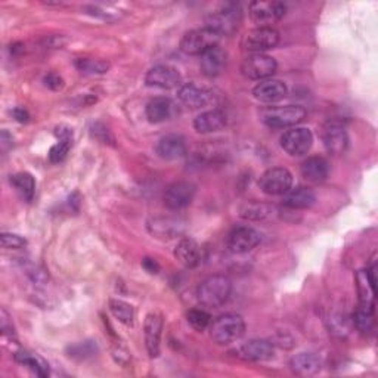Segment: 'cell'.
<instances>
[{
  "label": "cell",
  "instance_id": "cell-1",
  "mask_svg": "<svg viewBox=\"0 0 378 378\" xmlns=\"http://www.w3.org/2000/svg\"><path fill=\"white\" fill-rule=\"evenodd\" d=\"M232 293V282L225 275H213L204 280L197 290V299L205 307H220Z\"/></svg>",
  "mask_w": 378,
  "mask_h": 378
},
{
  "label": "cell",
  "instance_id": "cell-2",
  "mask_svg": "<svg viewBox=\"0 0 378 378\" xmlns=\"http://www.w3.org/2000/svg\"><path fill=\"white\" fill-rule=\"evenodd\" d=\"M246 333V322L243 316L227 314L219 316L210 326V336L217 345H231L241 338Z\"/></svg>",
  "mask_w": 378,
  "mask_h": 378
},
{
  "label": "cell",
  "instance_id": "cell-3",
  "mask_svg": "<svg viewBox=\"0 0 378 378\" xmlns=\"http://www.w3.org/2000/svg\"><path fill=\"white\" fill-rule=\"evenodd\" d=\"M222 36L209 27L195 28L185 33L181 40V49L186 55H202L207 50L219 46Z\"/></svg>",
  "mask_w": 378,
  "mask_h": 378
},
{
  "label": "cell",
  "instance_id": "cell-4",
  "mask_svg": "<svg viewBox=\"0 0 378 378\" xmlns=\"http://www.w3.org/2000/svg\"><path fill=\"white\" fill-rule=\"evenodd\" d=\"M241 8L235 4H227L219 11L212 12L205 27L214 30L220 36H231V34L238 30V25L241 23Z\"/></svg>",
  "mask_w": 378,
  "mask_h": 378
},
{
  "label": "cell",
  "instance_id": "cell-5",
  "mask_svg": "<svg viewBox=\"0 0 378 378\" xmlns=\"http://www.w3.org/2000/svg\"><path fill=\"white\" fill-rule=\"evenodd\" d=\"M306 118V110L300 105H287L269 108L262 114L263 123L272 129L293 127Z\"/></svg>",
  "mask_w": 378,
  "mask_h": 378
},
{
  "label": "cell",
  "instance_id": "cell-6",
  "mask_svg": "<svg viewBox=\"0 0 378 378\" xmlns=\"http://www.w3.org/2000/svg\"><path fill=\"white\" fill-rule=\"evenodd\" d=\"M293 185V175L284 167H273L266 170L259 181L262 193L268 195H284Z\"/></svg>",
  "mask_w": 378,
  "mask_h": 378
},
{
  "label": "cell",
  "instance_id": "cell-7",
  "mask_svg": "<svg viewBox=\"0 0 378 378\" xmlns=\"http://www.w3.org/2000/svg\"><path fill=\"white\" fill-rule=\"evenodd\" d=\"M280 43V33L272 27H257L243 39V47L253 54H263Z\"/></svg>",
  "mask_w": 378,
  "mask_h": 378
},
{
  "label": "cell",
  "instance_id": "cell-8",
  "mask_svg": "<svg viewBox=\"0 0 378 378\" xmlns=\"http://www.w3.org/2000/svg\"><path fill=\"white\" fill-rule=\"evenodd\" d=\"M278 64L265 54H251L243 61L241 73L250 80H266L277 73Z\"/></svg>",
  "mask_w": 378,
  "mask_h": 378
},
{
  "label": "cell",
  "instance_id": "cell-9",
  "mask_svg": "<svg viewBox=\"0 0 378 378\" xmlns=\"http://www.w3.org/2000/svg\"><path fill=\"white\" fill-rule=\"evenodd\" d=\"M314 144V134L309 129L296 127L281 136L282 149L293 157H300L309 152Z\"/></svg>",
  "mask_w": 378,
  "mask_h": 378
},
{
  "label": "cell",
  "instance_id": "cell-10",
  "mask_svg": "<svg viewBox=\"0 0 378 378\" xmlns=\"http://www.w3.org/2000/svg\"><path fill=\"white\" fill-rule=\"evenodd\" d=\"M262 241L259 231L250 227H236L228 235V248L236 254H246Z\"/></svg>",
  "mask_w": 378,
  "mask_h": 378
},
{
  "label": "cell",
  "instance_id": "cell-11",
  "mask_svg": "<svg viewBox=\"0 0 378 378\" xmlns=\"http://www.w3.org/2000/svg\"><path fill=\"white\" fill-rule=\"evenodd\" d=\"M197 188L191 182H175L164 193V204L170 210H181L193 202Z\"/></svg>",
  "mask_w": 378,
  "mask_h": 378
},
{
  "label": "cell",
  "instance_id": "cell-12",
  "mask_svg": "<svg viewBox=\"0 0 378 378\" xmlns=\"http://www.w3.org/2000/svg\"><path fill=\"white\" fill-rule=\"evenodd\" d=\"M182 81L181 73L171 65H156L145 76V84L156 89H173Z\"/></svg>",
  "mask_w": 378,
  "mask_h": 378
},
{
  "label": "cell",
  "instance_id": "cell-13",
  "mask_svg": "<svg viewBox=\"0 0 378 378\" xmlns=\"http://www.w3.org/2000/svg\"><path fill=\"white\" fill-rule=\"evenodd\" d=\"M287 6L281 2H257L250 4V16L251 20L260 27H269L275 21H280L285 15Z\"/></svg>",
  "mask_w": 378,
  "mask_h": 378
},
{
  "label": "cell",
  "instance_id": "cell-14",
  "mask_svg": "<svg viewBox=\"0 0 378 378\" xmlns=\"http://www.w3.org/2000/svg\"><path fill=\"white\" fill-rule=\"evenodd\" d=\"M375 266L367 270H359L356 275L357 293H359V309L374 314L375 306Z\"/></svg>",
  "mask_w": 378,
  "mask_h": 378
},
{
  "label": "cell",
  "instance_id": "cell-15",
  "mask_svg": "<svg viewBox=\"0 0 378 378\" xmlns=\"http://www.w3.org/2000/svg\"><path fill=\"white\" fill-rule=\"evenodd\" d=\"M178 98L183 105L197 110L212 104L214 99V93L205 88H200L195 83H186L181 86Z\"/></svg>",
  "mask_w": 378,
  "mask_h": 378
},
{
  "label": "cell",
  "instance_id": "cell-16",
  "mask_svg": "<svg viewBox=\"0 0 378 378\" xmlns=\"http://www.w3.org/2000/svg\"><path fill=\"white\" fill-rule=\"evenodd\" d=\"M161 333H163V316L156 312L148 314L145 318L144 334H145V346L151 357H157L160 355Z\"/></svg>",
  "mask_w": 378,
  "mask_h": 378
},
{
  "label": "cell",
  "instance_id": "cell-17",
  "mask_svg": "<svg viewBox=\"0 0 378 378\" xmlns=\"http://www.w3.org/2000/svg\"><path fill=\"white\" fill-rule=\"evenodd\" d=\"M322 141L325 149L333 156H340L349 147V136L341 125L338 123H328L322 132Z\"/></svg>",
  "mask_w": 378,
  "mask_h": 378
},
{
  "label": "cell",
  "instance_id": "cell-18",
  "mask_svg": "<svg viewBox=\"0 0 378 378\" xmlns=\"http://www.w3.org/2000/svg\"><path fill=\"white\" fill-rule=\"evenodd\" d=\"M287 95V86L281 80L266 79L254 86L253 96L263 104H275Z\"/></svg>",
  "mask_w": 378,
  "mask_h": 378
},
{
  "label": "cell",
  "instance_id": "cell-19",
  "mask_svg": "<svg viewBox=\"0 0 378 378\" xmlns=\"http://www.w3.org/2000/svg\"><path fill=\"white\" fill-rule=\"evenodd\" d=\"M145 113L151 123H163L176 114V105L171 99L159 96L148 102Z\"/></svg>",
  "mask_w": 378,
  "mask_h": 378
},
{
  "label": "cell",
  "instance_id": "cell-20",
  "mask_svg": "<svg viewBox=\"0 0 378 378\" xmlns=\"http://www.w3.org/2000/svg\"><path fill=\"white\" fill-rule=\"evenodd\" d=\"M201 71L205 77H217L227 68V54L219 46L207 50L201 55Z\"/></svg>",
  "mask_w": 378,
  "mask_h": 378
},
{
  "label": "cell",
  "instance_id": "cell-21",
  "mask_svg": "<svg viewBox=\"0 0 378 378\" xmlns=\"http://www.w3.org/2000/svg\"><path fill=\"white\" fill-rule=\"evenodd\" d=\"M175 257L188 269H194L201 262V248L193 238H183L175 248Z\"/></svg>",
  "mask_w": 378,
  "mask_h": 378
},
{
  "label": "cell",
  "instance_id": "cell-22",
  "mask_svg": "<svg viewBox=\"0 0 378 378\" xmlns=\"http://www.w3.org/2000/svg\"><path fill=\"white\" fill-rule=\"evenodd\" d=\"M156 151L163 160H176L186 154V144L179 134H167L159 141Z\"/></svg>",
  "mask_w": 378,
  "mask_h": 378
},
{
  "label": "cell",
  "instance_id": "cell-23",
  "mask_svg": "<svg viewBox=\"0 0 378 378\" xmlns=\"http://www.w3.org/2000/svg\"><path fill=\"white\" fill-rule=\"evenodd\" d=\"M227 126V114L222 110L204 111L194 120V127L198 133H213Z\"/></svg>",
  "mask_w": 378,
  "mask_h": 378
},
{
  "label": "cell",
  "instance_id": "cell-24",
  "mask_svg": "<svg viewBox=\"0 0 378 378\" xmlns=\"http://www.w3.org/2000/svg\"><path fill=\"white\" fill-rule=\"evenodd\" d=\"M302 176L312 183H322L330 173L328 161L322 157H309L302 163Z\"/></svg>",
  "mask_w": 378,
  "mask_h": 378
},
{
  "label": "cell",
  "instance_id": "cell-25",
  "mask_svg": "<svg viewBox=\"0 0 378 378\" xmlns=\"http://www.w3.org/2000/svg\"><path fill=\"white\" fill-rule=\"evenodd\" d=\"M239 353H241L243 357L248 360H256V362H263V360H269L273 357L275 349L272 346V343L268 340H250L241 346L239 349Z\"/></svg>",
  "mask_w": 378,
  "mask_h": 378
},
{
  "label": "cell",
  "instance_id": "cell-26",
  "mask_svg": "<svg viewBox=\"0 0 378 378\" xmlns=\"http://www.w3.org/2000/svg\"><path fill=\"white\" fill-rule=\"evenodd\" d=\"M152 235L159 238H175L181 235L185 229V223L181 219H171V217H157L152 219L148 225Z\"/></svg>",
  "mask_w": 378,
  "mask_h": 378
},
{
  "label": "cell",
  "instance_id": "cell-27",
  "mask_svg": "<svg viewBox=\"0 0 378 378\" xmlns=\"http://www.w3.org/2000/svg\"><path fill=\"white\" fill-rule=\"evenodd\" d=\"M315 201H316V197L312 189H309L306 186H299L294 189H290L287 194H284L282 202L288 209L304 210V209L312 207Z\"/></svg>",
  "mask_w": 378,
  "mask_h": 378
},
{
  "label": "cell",
  "instance_id": "cell-28",
  "mask_svg": "<svg viewBox=\"0 0 378 378\" xmlns=\"http://www.w3.org/2000/svg\"><path fill=\"white\" fill-rule=\"evenodd\" d=\"M290 367L296 374L302 377H309V375H315L321 371L322 362H321V359L314 353H299L291 357Z\"/></svg>",
  "mask_w": 378,
  "mask_h": 378
},
{
  "label": "cell",
  "instance_id": "cell-29",
  "mask_svg": "<svg viewBox=\"0 0 378 378\" xmlns=\"http://www.w3.org/2000/svg\"><path fill=\"white\" fill-rule=\"evenodd\" d=\"M57 136L59 139L58 144H55L49 151V160L52 163L62 161L67 157V154L68 151H70L71 144H73V132L70 129H64V127L58 129Z\"/></svg>",
  "mask_w": 378,
  "mask_h": 378
},
{
  "label": "cell",
  "instance_id": "cell-30",
  "mask_svg": "<svg viewBox=\"0 0 378 378\" xmlns=\"http://www.w3.org/2000/svg\"><path fill=\"white\" fill-rule=\"evenodd\" d=\"M16 362H20L21 365L30 368L34 374L39 377H47L49 375V365L46 360L36 355V353H30L27 350H20L15 355Z\"/></svg>",
  "mask_w": 378,
  "mask_h": 378
},
{
  "label": "cell",
  "instance_id": "cell-31",
  "mask_svg": "<svg viewBox=\"0 0 378 378\" xmlns=\"http://www.w3.org/2000/svg\"><path fill=\"white\" fill-rule=\"evenodd\" d=\"M11 185L24 201H31L34 193H36V181L27 171H21V173L11 176Z\"/></svg>",
  "mask_w": 378,
  "mask_h": 378
},
{
  "label": "cell",
  "instance_id": "cell-32",
  "mask_svg": "<svg viewBox=\"0 0 378 378\" xmlns=\"http://www.w3.org/2000/svg\"><path fill=\"white\" fill-rule=\"evenodd\" d=\"M273 213V207L268 204H262V202H247L244 204L241 210H239V214L244 219L248 220H262L269 217Z\"/></svg>",
  "mask_w": 378,
  "mask_h": 378
},
{
  "label": "cell",
  "instance_id": "cell-33",
  "mask_svg": "<svg viewBox=\"0 0 378 378\" xmlns=\"http://www.w3.org/2000/svg\"><path fill=\"white\" fill-rule=\"evenodd\" d=\"M110 311L114 315V318L122 323H125V325L133 323L134 311H133L132 304H129L123 300H118V299H111L110 300Z\"/></svg>",
  "mask_w": 378,
  "mask_h": 378
},
{
  "label": "cell",
  "instance_id": "cell-34",
  "mask_svg": "<svg viewBox=\"0 0 378 378\" xmlns=\"http://www.w3.org/2000/svg\"><path fill=\"white\" fill-rule=\"evenodd\" d=\"M76 67L84 74H104L108 71L110 64L99 59H77Z\"/></svg>",
  "mask_w": 378,
  "mask_h": 378
},
{
  "label": "cell",
  "instance_id": "cell-35",
  "mask_svg": "<svg viewBox=\"0 0 378 378\" xmlns=\"http://www.w3.org/2000/svg\"><path fill=\"white\" fill-rule=\"evenodd\" d=\"M186 319L194 330L204 331L210 325L212 318L207 312L202 311V309H191V311L186 314Z\"/></svg>",
  "mask_w": 378,
  "mask_h": 378
},
{
  "label": "cell",
  "instance_id": "cell-36",
  "mask_svg": "<svg viewBox=\"0 0 378 378\" xmlns=\"http://www.w3.org/2000/svg\"><path fill=\"white\" fill-rule=\"evenodd\" d=\"M353 323L359 333L367 334L372 330V326H374V314L357 307V311L353 315Z\"/></svg>",
  "mask_w": 378,
  "mask_h": 378
},
{
  "label": "cell",
  "instance_id": "cell-37",
  "mask_svg": "<svg viewBox=\"0 0 378 378\" xmlns=\"http://www.w3.org/2000/svg\"><path fill=\"white\" fill-rule=\"evenodd\" d=\"M0 243L6 250H21L27 246V239L16 234H2L0 235Z\"/></svg>",
  "mask_w": 378,
  "mask_h": 378
},
{
  "label": "cell",
  "instance_id": "cell-38",
  "mask_svg": "<svg viewBox=\"0 0 378 378\" xmlns=\"http://www.w3.org/2000/svg\"><path fill=\"white\" fill-rule=\"evenodd\" d=\"M96 352V345H93L92 341H84V343H79V345L70 348V356L73 357H88L95 355Z\"/></svg>",
  "mask_w": 378,
  "mask_h": 378
},
{
  "label": "cell",
  "instance_id": "cell-39",
  "mask_svg": "<svg viewBox=\"0 0 378 378\" xmlns=\"http://www.w3.org/2000/svg\"><path fill=\"white\" fill-rule=\"evenodd\" d=\"M43 83H45L46 88L52 89V91H59V89H62V86H64L62 77L55 74V73H49L47 76H45Z\"/></svg>",
  "mask_w": 378,
  "mask_h": 378
},
{
  "label": "cell",
  "instance_id": "cell-40",
  "mask_svg": "<svg viewBox=\"0 0 378 378\" xmlns=\"http://www.w3.org/2000/svg\"><path fill=\"white\" fill-rule=\"evenodd\" d=\"M142 268L151 273V275H157L160 272V265L156 259H151V257H145L142 260Z\"/></svg>",
  "mask_w": 378,
  "mask_h": 378
},
{
  "label": "cell",
  "instance_id": "cell-41",
  "mask_svg": "<svg viewBox=\"0 0 378 378\" xmlns=\"http://www.w3.org/2000/svg\"><path fill=\"white\" fill-rule=\"evenodd\" d=\"M12 114H13V117H15L16 120H18L20 123H27V122H28V118H30L28 113H27L25 110H23V108H15Z\"/></svg>",
  "mask_w": 378,
  "mask_h": 378
}]
</instances>
